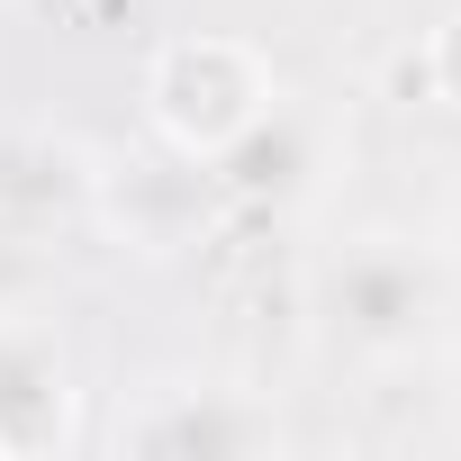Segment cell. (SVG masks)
<instances>
[{
  "label": "cell",
  "instance_id": "7",
  "mask_svg": "<svg viewBox=\"0 0 461 461\" xmlns=\"http://www.w3.org/2000/svg\"><path fill=\"white\" fill-rule=\"evenodd\" d=\"M425 82H434V100H452V109H461V19H443V28H434V46H425Z\"/></svg>",
  "mask_w": 461,
  "mask_h": 461
},
{
  "label": "cell",
  "instance_id": "3",
  "mask_svg": "<svg viewBox=\"0 0 461 461\" xmlns=\"http://www.w3.org/2000/svg\"><path fill=\"white\" fill-rule=\"evenodd\" d=\"M73 443V362L46 326L0 317V452Z\"/></svg>",
  "mask_w": 461,
  "mask_h": 461
},
{
  "label": "cell",
  "instance_id": "6",
  "mask_svg": "<svg viewBox=\"0 0 461 461\" xmlns=\"http://www.w3.org/2000/svg\"><path fill=\"white\" fill-rule=\"evenodd\" d=\"M208 181H226L236 199H299V190L317 181V127H308L290 100H272L236 145L208 154Z\"/></svg>",
  "mask_w": 461,
  "mask_h": 461
},
{
  "label": "cell",
  "instance_id": "1",
  "mask_svg": "<svg viewBox=\"0 0 461 461\" xmlns=\"http://www.w3.org/2000/svg\"><path fill=\"white\" fill-rule=\"evenodd\" d=\"M308 308H317V335L335 353L389 371V362L434 353V335L452 317V272L416 236H353V245H335L317 263Z\"/></svg>",
  "mask_w": 461,
  "mask_h": 461
},
{
  "label": "cell",
  "instance_id": "5",
  "mask_svg": "<svg viewBox=\"0 0 461 461\" xmlns=\"http://www.w3.org/2000/svg\"><path fill=\"white\" fill-rule=\"evenodd\" d=\"M127 443L136 452H172V461H217V452H272L281 443V425H272V407H254L245 389H163L136 425H127Z\"/></svg>",
  "mask_w": 461,
  "mask_h": 461
},
{
  "label": "cell",
  "instance_id": "2",
  "mask_svg": "<svg viewBox=\"0 0 461 461\" xmlns=\"http://www.w3.org/2000/svg\"><path fill=\"white\" fill-rule=\"evenodd\" d=\"M145 100H154V127H163L190 163H208L217 145H236L281 91H272V73H263L236 37H181V46L154 64Z\"/></svg>",
  "mask_w": 461,
  "mask_h": 461
},
{
  "label": "cell",
  "instance_id": "4",
  "mask_svg": "<svg viewBox=\"0 0 461 461\" xmlns=\"http://www.w3.org/2000/svg\"><path fill=\"white\" fill-rule=\"evenodd\" d=\"M100 199V172L82 145L46 136V127H10L0 136V236H37L55 217H82Z\"/></svg>",
  "mask_w": 461,
  "mask_h": 461
}]
</instances>
